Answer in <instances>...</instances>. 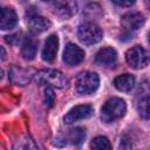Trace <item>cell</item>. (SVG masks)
I'll use <instances>...</instances> for the list:
<instances>
[{
  "mask_svg": "<svg viewBox=\"0 0 150 150\" xmlns=\"http://www.w3.org/2000/svg\"><path fill=\"white\" fill-rule=\"evenodd\" d=\"M34 81L38 84H46L47 87L63 89L68 86V79L56 69H43L34 75Z\"/></svg>",
  "mask_w": 150,
  "mask_h": 150,
  "instance_id": "obj_1",
  "label": "cell"
},
{
  "mask_svg": "<svg viewBox=\"0 0 150 150\" xmlns=\"http://www.w3.org/2000/svg\"><path fill=\"white\" fill-rule=\"evenodd\" d=\"M127 111V104L124 100L120 97H112L109 98L101 109V117L103 122L110 123L115 122L124 116Z\"/></svg>",
  "mask_w": 150,
  "mask_h": 150,
  "instance_id": "obj_2",
  "label": "cell"
},
{
  "mask_svg": "<svg viewBox=\"0 0 150 150\" xmlns=\"http://www.w3.org/2000/svg\"><path fill=\"white\" fill-rule=\"evenodd\" d=\"M100 86V77L96 73L83 71L81 73L75 81V90L80 95H89L97 90Z\"/></svg>",
  "mask_w": 150,
  "mask_h": 150,
  "instance_id": "obj_3",
  "label": "cell"
},
{
  "mask_svg": "<svg viewBox=\"0 0 150 150\" xmlns=\"http://www.w3.org/2000/svg\"><path fill=\"white\" fill-rule=\"evenodd\" d=\"M77 38L84 45H95L102 40L103 33L94 22H84L77 28Z\"/></svg>",
  "mask_w": 150,
  "mask_h": 150,
  "instance_id": "obj_4",
  "label": "cell"
},
{
  "mask_svg": "<svg viewBox=\"0 0 150 150\" xmlns=\"http://www.w3.org/2000/svg\"><path fill=\"white\" fill-rule=\"evenodd\" d=\"M127 63L134 69H141L149 64L150 54L142 46H134L125 53Z\"/></svg>",
  "mask_w": 150,
  "mask_h": 150,
  "instance_id": "obj_5",
  "label": "cell"
},
{
  "mask_svg": "<svg viewBox=\"0 0 150 150\" xmlns=\"http://www.w3.org/2000/svg\"><path fill=\"white\" fill-rule=\"evenodd\" d=\"M93 114H94V108L90 104H80V105H75L74 108H71L66 114L63 120L67 124H71L77 121L89 118Z\"/></svg>",
  "mask_w": 150,
  "mask_h": 150,
  "instance_id": "obj_6",
  "label": "cell"
},
{
  "mask_svg": "<svg viewBox=\"0 0 150 150\" xmlns=\"http://www.w3.org/2000/svg\"><path fill=\"white\" fill-rule=\"evenodd\" d=\"M84 50L75 43H68L63 50V61L68 66H76L84 59Z\"/></svg>",
  "mask_w": 150,
  "mask_h": 150,
  "instance_id": "obj_7",
  "label": "cell"
},
{
  "mask_svg": "<svg viewBox=\"0 0 150 150\" xmlns=\"http://www.w3.org/2000/svg\"><path fill=\"white\" fill-rule=\"evenodd\" d=\"M121 25H122V27L125 32H128V33L135 32L144 25V16L141 13H137V12L127 13L122 16Z\"/></svg>",
  "mask_w": 150,
  "mask_h": 150,
  "instance_id": "obj_8",
  "label": "cell"
},
{
  "mask_svg": "<svg viewBox=\"0 0 150 150\" xmlns=\"http://www.w3.org/2000/svg\"><path fill=\"white\" fill-rule=\"evenodd\" d=\"M53 9L61 19H69L77 12V4L74 1H55L53 2Z\"/></svg>",
  "mask_w": 150,
  "mask_h": 150,
  "instance_id": "obj_9",
  "label": "cell"
},
{
  "mask_svg": "<svg viewBox=\"0 0 150 150\" xmlns=\"http://www.w3.org/2000/svg\"><path fill=\"white\" fill-rule=\"evenodd\" d=\"M117 60V53L111 47L101 48L95 55V63L98 66H112Z\"/></svg>",
  "mask_w": 150,
  "mask_h": 150,
  "instance_id": "obj_10",
  "label": "cell"
},
{
  "mask_svg": "<svg viewBox=\"0 0 150 150\" xmlns=\"http://www.w3.org/2000/svg\"><path fill=\"white\" fill-rule=\"evenodd\" d=\"M27 22H28V26H29L30 30L34 32V33L46 32L52 26V23L48 19H46V18H43V16L36 14V13H29Z\"/></svg>",
  "mask_w": 150,
  "mask_h": 150,
  "instance_id": "obj_11",
  "label": "cell"
},
{
  "mask_svg": "<svg viewBox=\"0 0 150 150\" xmlns=\"http://www.w3.org/2000/svg\"><path fill=\"white\" fill-rule=\"evenodd\" d=\"M59 49V38L55 34H52L47 38L46 42H45V47L42 49V59L47 62H52L57 53Z\"/></svg>",
  "mask_w": 150,
  "mask_h": 150,
  "instance_id": "obj_12",
  "label": "cell"
},
{
  "mask_svg": "<svg viewBox=\"0 0 150 150\" xmlns=\"http://www.w3.org/2000/svg\"><path fill=\"white\" fill-rule=\"evenodd\" d=\"M18 23V15L15 11L11 7H4L1 8L0 13V28L2 30L12 29Z\"/></svg>",
  "mask_w": 150,
  "mask_h": 150,
  "instance_id": "obj_13",
  "label": "cell"
},
{
  "mask_svg": "<svg viewBox=\"0 0 150 150\" xmlns=\"http://www.w3.org/2000/svg\"><path fill=\"white\" fill-rule=\"evenodd\" d=\"M38 40L32 36L28 35L23 39L22 46H21V55L25 60H33L36 55V50H38Z\"/></svg>",
  "mask_w": 150,
  "mask_h": 150,
  "instance_id": "obj_14",
  "label": "cell"
},
{
  "mask_svg": "<svg viewBox=\"0 0 150 150\" xmlns=\"http://www.w3.org/2000/svg\"><path fill=\"white\" fill-rule=\"evenodd\" d=\"M114 86L117 90L120 91H124V93H128L130 91L134 86H135V77L130 74H123V75H120L117 77H115L114 80Z\"/></svg>",
  "mask_w": 150,
  "mask_h": 150,
  "instance_id": "obj_15",
  "label": "cell"
},
{
  "mask_svg": "<svg viewBox=\"0 0 150 150\" xmlns=\"http://www.w3.org/2000/svg\"><path fill=\"white\" fill-rule=\"evenodd\" d=\"M136 109L142 118L150 120V97H138Z\"/></svg>",
  "mask_w": 150,
  "mask_h": 150,
  "instance_id": "obj_16",
  "label": "cell"
},
{
  "mask_svg": "<svg viewBox=\"0 0 150 150\" xmlns=\"http://www.w3.org/2000/svg\"><path fill=\"white\" fill-rule=\"evenodd\" d=\"M11 80L13 83L20 84V86H25L27 82H29V76L27 75V73L18 67H13L11 70Z\"/></svg>",
  "mask_w": 150,
  "mask_h": 150,
  "instance_id": "obj_17",
  "label": "cell"
},
{
  "mask_svg": "<svg viewBox=\"0 0 150 150\" xmlns=\"http://www.w3.org/2000/svg\"><path fill=\"white\" fill-rule=\"evenodd\" d=\"M91 150H111V144L109 139L104 136H97L90 142Z\"/></svg>",
  "mask_w": 150,
  "mask_h": 150,
  "instance_id": "obj_18",
  "label": "cell"
},
{
  "mask_svg": "<svg viewBox=\"0 0 150 150\" xmlns=\"http://www.w3.org/2000/svg\"><path fill=\"white\" fill-rule=\"evenodd\" d=\"M86 138V129L83 128H74L69 131V139L74 145H81Z\"/></svg>",
  "mask_w": 150,
  "mask_h": 150,
  "instance_id": "obj_19",
  "label": "cell"
},
{
  "mask_svg": "<svg viewBox=\"0 0 150 150\" xmlns=\"http://www.w3.org/2000/svg\"><path fill=\"white\" fill-rule=\"evenodd\" d=\"M14 150H39L30 137H21L14 144Z\"/></svg>",
  "mask_w": 150,
  "mask_h": 150,
  "instance_id": "obj_20",
  "label": "cell"
},
{
  "mask_svg": "<svg viewBox=\"0 0 150 150\" xmlns=\"http://www.w3.org/2000/svg\"><path fill=\"white\" fill-rule=\"evenodd\" d=\"M43 102L47 108H52L55 102V94L52 87H47L43 91Z\"/></svg>",
  "mask_w": 150,
  "mask_h": 150,
  "instance_id": "obj_21",
  "label": "cell"
},
{
  "mask_svg": "<svg viewBox=\"0 0 150 150\" xmlns=\"http://www.w3.org/2000/svg\"><path fill=\"white\" fill-rule=\"evenodd\" d=\"M137 97H150V81L141 83L137 90Z\"/></svg>",
  "mask_w": 150,
  "mask_h": 150,
  "instance_id": "obj_22",
  "label": "cell"
},
{
  "mask_svg": "<svg viewBox=\"0 0 150 150\" xmlns=\"http://www.w3.org/2000/svg\"><path fill=\"white\" fill-rule=\"evenodd\" d=\"M115 5L117 6H122V7H128V6H132L135 4V1H112Z\"/></svg>",
  "mask_w": 150,
  "mask_h": 150,
  "instance_id": "obj_23",
  "label": "cell"
},
{
  "mask_svg": "<svg viewBox=\"0 0 150 150\" xmlns=\"http://www.w3.org/2000/svg\"><path fill=\"white\" fill-rule=\"evenodd\" d=\"M0 50H1V60H5V57H6V52H5V48H4V47H1V48H0Z\"/></svg>",
  "mask_w": 150,
  "mask_h": 150,
  "instance_id": "obj_24",
  "label": "cell"
},
{
  "mask_svg": "<svg viewBox=\"0 0 150 150\" xmlns=\"http://www.w3.org/2000/svg\"><path fill=\"white\" fill-rule=\"evenodd\" d=\"M148 40H149V43H150V32H149V34H148Z\"/></svg>",
  "mask_w": 150,
  "mask_h": 150,
  "instance_id": "obj_25",
  "label": "cell"
}]
</instances>
